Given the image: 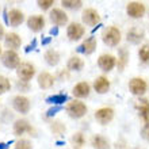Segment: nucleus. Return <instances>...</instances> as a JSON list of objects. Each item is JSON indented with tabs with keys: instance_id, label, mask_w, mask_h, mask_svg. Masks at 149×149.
Segmentation results:
<instances>
[{
	"instance_id": "f257e3e1",
	"label": "nucleus",
	"mask_w": 149,
	"mask_h": 149,
	"mask_svg": "<svg viewBox=\"0 0 149 149\" xmlns=\"http://www.w3.org/2000/svg\"><path fill=\"white\" fill-rule=\"evenodd\" d=\"M121 31H119V29L115 27V26H110V27H107L103 30L102 33V41L104 45L110 47H115L119 45L121 42Z\"/></svg>"
},
{
	"instance_id": "f03ea898",
	"label": "nucleus",
	"mask_w": 149,
	"mask_h": 149,
	"mask_svg": "<svg viewBox=\"0 0 149 149\" xmlns=\"http://www.w3.org/2000/svg\"><path fill=\"white\" fill-rule=\"evenodd\" d=\"M87 106L86 103H83L81 100L79 99H74L72 102H69L67 104V113L68 115L73 119H79V118H83L87 114Z\"/></svg>"
},
{
	"instance_id": "7ed1b4c3",
	"label": "nucleus",
	"mask_w": 149,
	"mask_h": 149,
	"mask_svg": "<svg viewBox=\"0 0 149 149\" xmlns=\"http://www.w3.org/2000/svg\"><path fill=\"white\" fill-rule=\"evenodd\" d=\"M34 74H36V68L30 63H20L19 67L16 68V76L22 81L29 83L34 77Z\"/></svg>"
},
{
	"instance_id": "20e7f679",
	"label": "nucleus",
	"mask_w": 149,
	"mask_h": 149,
	"mask_svg": "<svg viewBox=\"0 0 149 149\" xmlns=\"http://www.w3.org/2000/svg\"><path fill=\"white\" fill-rule=\"evenodd\" d=\"M1 63L8 69H16L20 64V58L15 50H6L1 54Z\"/></svg>"
},
{
	"instance_id": "39448f33",
	"label": "nucleus",
	"mask_w": 149,
	"mask_h": 149,
	"mask_svg": "<svg viewBox=\"0 0 149 149\" xmlns=\"http://www.w3.org/2000/svg\"><path fill=\"white\" fill-rule=\"evenodd\" d=\"M129 90L130 92L136 96H142L148 90V84L144 79L141 77H133L129 81Z\"/></svg>"
},
{
	"instance_id": "423d86ee",
	"label": "nucleus",
	"mask_w": 149,
	"mask_h": 149,
	"mask_svg": "<svg viewBox=\"0 0 149 149\" xmlns=\"http://www.w3.org/2000/svg\"><path fill=\"white\" fill-rule=\"evenodd\" d=\"M126 14L133 19H140L145 14V6L141 1H130L126 6Z\"/></svg>"
},
{
	"instance_id": "0eeeda50",
	"label": "nucleus",
	"mask_w": 149,
	"mask_h": 149,
	"mask_svg": "<svg viewBox=\"0 0 149 149\" xmlns=\"http://www.w3.org/2000/svg\"><path fill=\"white\" fill-rule=\"evenodd\" d=\"M12 107L15 109V111L20 114H27L30 111V99L23 96V95H16L15 98L12 99Z\"/></svg>"
},
{
	"instance_id": "6e6552de",
	"label": "nucleus",
	"mask_w": 149,
	"mask_h": 149,
	"mask_svg": "<svg viewBox=\"0 0 149 149\" xmlns=\"http://www.w3.org/2000/svg\"><path fill=\"white\" fill-rule=\"evenodd\" d=\"M49 18H50L52 23L54 24L56 27H60V26H64V24L68 23L67 12L63 11L61 8H53V10L49 12Z\"/></svg>"
},
{
	"instance_id": "1a4fd4ad",
	"label": "nucleus",
	"mask_w": 149,
	"mask_h": 149,
	"mask_svg": "<svg viewBox=\"0 0 149 149\" xmlns=\"http://www.w3.org/2000/svg\"><path fill=\"white\" fill-rule=\"evenodd\" d=\"M117 65V58L113 54H100L98 58V67L103 72H110Z\"/></svg>"
},
{
	"instance_id": "9d476101",
	"label": "nucleus",
	"mask_w": 149,
	"mask_h": 149,
	"mask_svg": "<svg viewBox=\"0 0 149 149\" xmlns=\"http://www.w3.org/2000/svg\"><path fill=\"white\" fill-rule=\"evenodd\" d=\"M114 118V110L111 107H102L99 110L95 111V119L100 123V125H107L113 121Z\"/></svg>"
},
{
	"instance_id": "9b49d317",
	"label": "nucleus",
	"mask_w": 149,
	"mask_h": 149,
	"mask_svg": "<svg viewBox=\"0 0 149 149\" xmlns=\"http://www.w3.org/2000/svg\"><path fill=\"white\" fill-rule=\"evenodd\" d=\"M81 20H83V23L87 24V26H95V24L98 26L99 22H100V16H99L96 10H94V8H87L81 14Z\"/></svg>"
},
{
	"instance_id": "f8f14e48",
	"label": "nucleus",
	"mask_w": 149,
	"mask_h": 149,
	"mask_svg": "<svg viewBox=\"0 0 149 149\" xmlns=\"http://www.w3.org/2000/svg\"><path fill=\"white\" fill-rule=\"evenodd\" d=\"M84 31L86 30H84V27L80 23L72 22L67 29V36L69 38V41H79V39L84 36Z\"/></svg>"
},
{
	"instance_id": "ddd939ff",
	"label": "nucleus",
	"mask_w": 149,
	"mask_h": 149,
	"mask_svg": "<svg viewBox=\"0 0 149 149\" xmlns=\"http://www.w3.org/2000/svg\"><path fill=\"white\" fill-rule=\"evenodd\" d=\"M4 45L8 47V50H16L22 45V38L16 33H8L4 36Z\"/></svg>"
},
{
	"instance_id": "4468645a",
	"label": "nucleus",
	"mask_w": 149,
	"mask_h": 149,
	"mask_svg": "<svg viewBox=\"0 0 149 149\" xmlns=\"http://www.w3.org/2000/svg\"><path fill=\"white\" fill-rule=\"evenodd\" d=\"M27 27L34 33L42 31V29L45 27V18L42 15H31L27 19Z\"/></svg>"
},
{
	"instance_id": "2eb2a0df",
	"label": "nucleus",
	"mask_w": 149,
	"mask_h": 149,
	"mask_svg": "<svg viewBox=\"0 0 149 149\" xmlns=\"http://www.w3.org/2000/svg\"><path fill=\"white\" fill-rule=\"evenodd\" d=\"M96 45H98L96 38H95V37H88V38L77 47V52L79 53H83V54H86V56H90L95 52Z\"/></svg>"
},
{
	"instance_id": "dca6fc26",
	"label": "nucleus",
	"mask_w": 149,
	"mask_h": 149,
	"mask_svg": "<svg viewBox=\"0 0 149 149\" xmlns=\"http://www.w3.org/2000/svg\"><path fill=\"white\" fill-rule=\"evenodd\" d=\"M90 92H91V86L87 81L77 83V84L73 87V90H72L73 96H74V98H77V99L87 98V96L90 95Z\"/></svg>"
},
{
	"instance_id": "f3484780",
	"label": "nucleus",
	"mask_w": 149,
	"mask_h": 149,
	"mask_svg": "<svg viewBox=\"0 0 149 149\" xmlns=\"http://www.w3.org/2000/svg\"><path fill=\"white\" fill-rule=\"evenodd\" d=\"M54 76L50 74L49 72H41L37 77V81H38V86L42 88V90H49L53 87L54 84Z\"/></svg>"
},
{
	"instance_id": "a211bd4d",
	"label": "nucleus",
	"mask_w": 149,
	"mask_h": 149,
	"mask_svg": "<svg viewBox=\"0 0 149 149\" xmlns=\"http://www.w3.org/2000/svg\"><path fill=\"white\" fill-rule=\"evenodd\" d=\"M33 127L27 119H16L14 122V133L15 136H22L24 133H31Z\"/></svg>"
},
{
	"instance_id": "6ab92c4d",
	"label": "nucleus",
	"mask_w": 149,
	"mask_h": 149,
	"mask_svg": "<svg viewBox=\"0 0 149 149\" xmlns=\"http://www.w3.org/2000/svg\"><path fill=\"white\" fill-rule=\"evenodd\" d=\"M144 37H145V33H144V30H142V29H140V27H132L129 31H127L126 39H127V42L134 43V45H138V43L144 39Z\"/></svg>"
},
{
	"instance_id": "aec40b11",
	"label": "nucleus",
	"mask_w": 149,
	"mask_h": 149,
	"mask_svg": "<svg viewBox=\"0 0 149 149\" xmlns=\"http://www.w3.org/2000/svg\"><path fill=\"white\" fill-rule=\"evenodd\" d=\"M8 20H10V24L12 27H18V26H20L23 23L24 20L23 12L20 10H18V8H12L11 11L8 12Z\"/></svg>"
},
{
	"instance_id": "412c9836",
	"label": "nucleus",
	"mask_w": 149,
	"mask_h": 149,
	"mask_svg": "<svg viewBox=\"0 0 149 149\" xmlns=\"http://www.w3.org/2000/svg\"><path fill=\"white\" fill-rule=\"evenodd\" d=\"M94 88L98 94H106L110 90V80L106 76H99L95 79L94 81Z\"/></svg>"
},
{
	"instance_id": "4be33fe9",
	"label": "nucleus",
	"mask_w": 149,
	"mask_h": 149,
	"mask_svg": "<svg viewBox=\"0 0 149 149\" xmlns=\"http://www.w3.org/2000/svg\"><path fill=\"white\" fill-rule=\"evenodd\" d=\"M136 107H137L138 110V114H140V117L146 122H149V100L145 98H141L138 99L137 104H136Z\"/></svg>"
},
{
	"instance_id": "5701e85b",
	"label": "nucleus",
	"mask_w": 149,
	"mask_h": 149,
	"mask_svg": "<svg viewBox=\"0 0 149 149\" xmlns=\"http://www.w3.org/2000/svg\"><path fill=\"white\" fill-rule=\"evenodd\" d=\"M43 58L46 61L47 65H50V67H56V65H58L60 63V53L54 49H47L45 52V54H43Z\"/></svg>"
},
{
	"instance_id": "b1692460",
	"label": "nucleus",
	"mask_w": 149,
	"mask_h": 149,
	"mask_svg": "<svg viewBox=\"0 0 149 149\" xmlns=\"http://www.w3.org/2000/svg\"><path fill=\"white\" fill-rule=\"evenodd\" d=\"M83 67H84V61H83L79 56H72L71 58L68 60V64H67L68 71L79 72L83 69Z\"/></svg>"
},
{
	"instance_id": "393cba45",
	"label": "nucleus",
	"mask_w": 149,
	"mask_h": 149,
	"mask_svg": "<svg viewBox=\"0 0 149 149\" xmlns=\"http://www.w3.org/2000/svg\"><path fill=\"white\" fill-rule=\"evenodd\" d=\"M91 145L94 146L95 149H109L110 148V144H109V140L106 137H103L100 134H96L92 137L91 140Z\"/></svg>"
},
{
	"instance_id": "a878e982",
	"label": "nucleus",
	"mask_w": 149,
	"mask_h": 149,
	"mask_svg": "<svg viewBox=\"0 0 149 149\" xmlns=\"http://www.w3.org/2000/svg\"><path fill=\"white\" fill-rule=\"evenodd\" d=\"M127 63H129V52H127L126 47H121L119 52H118V69L123 71Z\"/></svg>"
},
{
	"instance_id": "bb28decb",
	"label": "nucleus",
	"mask_w": 149,
	"mask_h": 149,
	"mask_svg": "<svg viewBox=\"0 0 149 149\" xmlns=\"http://www.w3.org/2000/svg\"><path fill=\"white\" fill-rule=\"evenodd\" d=\"M65 102H68V95L65 94H56L46 98V103L53 104V106H63Z\"/></svg>"
},
{
	"instance_id": "cd10ccee",
	"label": "nucleus",
	"mask_w": 149,
	"mask_h": 149,
	"mask_svg": "<svg viewBox=\"0 0 149 149\" xmlns=\"http://www.w3.org/2000/svg\"><path fill=\"white\" fill-rule=\"evenodd\" d=\"M64 8H68V10H72V11H76V10H80L83 7V1L81 0H63L61 1Z\"/></svg>"
},
{
	"instance_id": "c85d7f7f",
	"label": "nucleus",
	"mask_w": 149,
	"mask_h": 149,
	"mask_svg": "<svg viewBox=\"0 0 149 149\" xmlns=\"http://www.w3.org/2000/svg\"><path fill=\"white\" fill-rule=\"evenodd\" d=\"M138 57L141 60V63L149 64V45H142L138 50Z\"/></svg>"
},
{
	"instance_id": "c756f323",
	"label": "nucleus",
	"mask_w": 149,
	"mask_h": 149,
	"mask_svg": "<svg viewBox=\"0 0 149 149\" xmlns=\"http://www.w3.org/2000/svg\"><path fill=\"white\" fill-rule=\"evenodd\" d=\"M10 88H11L10 80H8L6 76H1V74H0V95L6 94L7 91H10Z\"/></svg>"
},
{
	"instance_id": "7c9ffc66",
	"label": "nucleus",
	"mask_w": 149,
	"mask_h": 149,
	"mask_svg": "<svg viewBox=\"0 0 149 149\" xmlns=\"http://www.w3.org/2000/svg\"><path fill=\"white\" fill-rule=\"evenodd\" d=\"M50 127H52V130H53V133H56V134H61V133L65 132V125H64L63 122H60V121L53 122Z\"/></svg>"
},
{
	"instance_id": "2f4dec72",
	"label": "nucleus",
	"mask_w": 149,
	"mask_h": 149,
	"mask_svg": "<svg viewBox=\"0 0 149 149\" xmlns=\"http://www.w3.org/2000/svg\"><path fill=\"white\" fill-rule=\"evenodd\" d=\"M72 142H73V145H76L77 148L84 145V142H86V138L83 136L81 133H76L74 136H72Z\"/></svg>"
},
{
	"instance_id": "473e14b6",
	"label": "nucleus",
	"mask_w": 149,
	"mask_h": 149,
	"mask_svg": "<svg viewBox=\"0 0 149 149\" xmlns=\"http://www.w3.org/2000/svg\"><path fill=\"white\" fill-rule=\"evenodd\" d=\"M15 149H33V144L29 140H19L16 141Z\"/></svg>"
},
{
	"instance_id": "72a5a7b5",
	"label": "nucleus",
	"mask_w": 149,
	"mask_h": 149,
	"mask_svg": "<svg viewBox=\"0 0 149 149\" xmlns=\"http://www.w3.org/2000/svg\"><path fill=\"white\" fill-rule=\"evenodd\" d=\"M37 4H38V7L41 8L42 11H45V10H49V8L54 4V1H53V0H38Z\"/></svg>"
},
{
	"instance_id": "f704fd0d",
	"label": "nucleus",
	"mask_w": 149,
	"mask_h": 149,
	"mask_svg": "<svg viewBox=\"0 0 149 149\" xmlns=\"http://www.w3.org/2000/svg\"><path fill=\"white\" fill-rule=\"evenodd\" d=\"M16 88H18L20 92H29V91H30V84L26 81H22V80H18V81H16Z\"/></svg>"
},
{
	"instance_id": "c9c22d12",
	"label": "nucleus",
	"mask_w": 149,
	"mask_h": 149,
	"mask_svg": "<svg viewBox=\"0 0 149 149\" xmlns=\"http://www.w3.org/2000/svg\"><path fill=\"white\" fill-rule=\"evenodd\" d=\"M61 110H63V106H53V107H50V109L46 111V117H49V118L54 117L56 114L60 113Z\"/></svg>"
},
{
	"instance_id": "e433bc0d",
	"label": "nucleus",
	"mask_w": 149,
	"mask_h": 149,
	"mask_svg": "<svg viewBox=\"0 0 149 149\" xmlns=\"http://www.w3.org/2000/svg\"><path fill=\"white\" fill-rule=\"evenodd\" d=\"M141 137L144 140H146V141H149V122H146L144 127L141 129Z\"/></svg>"
},
{
	"instance_id": "4c0bfd02",
	"label": "nucleus",
	"mask_w": 149,
	"mask_h": 149,
	"mask_svg": "<svg viewBox=\"0 0 149 149\" xmlns=\"http://www.w3.org/2000/svg\"><path fill=\"white\" fill-rule=\"evenodd\" d=\"M36 46H37V39H33V42L30 43V45H27V46H26L24 52H26V53H29L30 50H34V49H36Z\"/></svg>"
},
{
	"instance_id": "58836bf2",
	"label": "nucleus",
	"mask_w": 149,
	"mask_h": 149,
	"mask_svg": "<svg viewBox=\"0 0 149 149\" xmlns=\"http://www.w3.org/2000/svg\"><path fill=\"white\" fill-rule=\"evenodd\" d=\"M49 33H50V36L56 37L57 34H58V27H56V26H54V27H52V29H50V31H49Z\"/></svg>"
},
{
	"instance_id": "ea45409f",
	"label": "nucleus",
	"mask_w": 149,
	"mask_h": 149,
	"mask_svg": "<svg viewBox=\"0 0 149 149\" xmlns=\"http://www.w3.org/2000/svg\"><path fill=\"white\" fill-rule=\"evenodd\" d=\"M50 41H52V37H47V38L42 39V45H47V43H50Z\"/></svg>"
},
{
	"instance_id": "a19ab883",
	"label": "nucleus",
	"mask_w": 149,
	"mask_h": 149,
	"mask_svg": "<svg viewBox=\"0 0 149 149\" xmlns=\"http://www.w3.org/2000/svg\"><path fill=\"white\" fill-rule=\"evenodd\" d=\"M10 144H11V142H8V144H6V142H0V149H7Z\"/></svg>"
},
{
	"instance_id": "79ce46f5",
	"label": "nucleus",
	"mask_w": 149,
	"mask_h": 149,
	"mask_svg": "<svg viewBox=\"0 0 149 149\" xmlns=\"http://www.w3.org/2000/svg\"><path fill=\"white\" fill-rule=\"evenodd\" d=\"M3 37H4V27L0 24V39L3 38Z\"/></svg>"
},
{
	"instance_id": "37998d69",
	"label": "nucleus",
	"mask_w": 149,
	"mask_h": 149,
	"mask_svg": "<svg viewBox=\"0 0 149 149\" xmlns=\"http://www.w3.org/2000/svg\"><path fill=\"white\" fill-rule=\"evenodd\" d=\"M3 54V50H1V46H0V56Z\"/></svg>"
}]
</instances>
